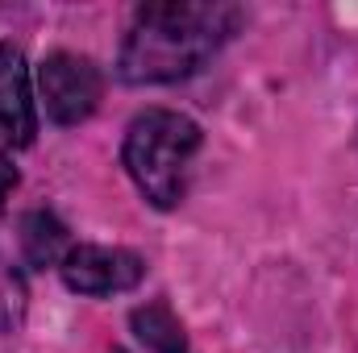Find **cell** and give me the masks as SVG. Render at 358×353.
I'll return each mask as SVG.
<instances>
[{"instance_id": "1", "label": "cell", "mask_w": 358, "mask_h": 353, "mask_svg": "<svg viewBox=\"0 0 358 353\" xmlns=\"http://www.w3.org/2000/svg\"><path fill=\"white\" fill-rule=\"evenodd\" d=\"M242 13L213 0H163L142 4L121 46L125 84H176L196 75L238 29Z\"/></svg>"}, {"instance_id": "2", "label": "cell", "mask_w": 358, "mask_h": 353, "mask_svg": "<svg viewBox=\"0 0 358 353\" xmlns=\"http://www.w3.org/2000/svg\"><path fill=\"white\" fill-rule=\"evenodd\" d=\"M200 150V125L171 108H146L125 129V171L155 208H176L183 200L187 163Z\"/></svg>"}, {"instance_id": "3", "label": "cell", "mask_w": 358, "mask_h": 353, "mask_svg": "<svg viewBox=\"0 0 358 353\" xmlns=\"http://www.w3.org/2000/svg\"><path fill=\"white\" fill-rule=\"evenodd\" d=\"M38 88H42V104H46V117L55 125H80L88 121L100 104V91L104 80L96 71V63L84 54H50L42 67H38Z\"/></svg>"}, {"instance_id": "4", "label": "cell", "mask_w": 358, "mask_h": 353, "mask_svg": "<svg viewBox=\"0 0 358 353\" xmlns=\"http://www.w3.org/2000/svg\"><path fill=\"white\" fill-rule=\"evenodd\" d=\"M59 274L80 295H117V291H134L142 283L146 262H142V254L117 250V246H71Z\"/></svg>"}, {"instance_id": "5", "label": "cell", "mask_w": 358, "mask_h": 353, "mask_svg": "<svg viewBox=\"0 0 358 353\" xmlns=\"http://www.w3.org/2000/svg\"><path fill=\"white\" fill-rule=\"evenodd\" d=\"M38 133L29 71L17 46L0 42V146H29Z\"/></svg>"}, {"instance_id": "6", "label": "cell", "mask_w": 358, "mask_h": 353, "mask_svg": "<svg viewBox=\"0 0 358 353\" xmlns=\"http://www.w3.org/2000/svg\"><path fill=\"white\" fill-rule=\"evenodd\" d=\"M67 250L71 246H67V229L59 216H50V212H25L21 216V254L34 270H46L55 262L63 266Z\"/></svg>"}, {"instance_id": "7", "label": "cell", "mask_w": 358, "mask_h": 353, "mask_svg": "<svg viewBox=\"0 0 358 353\" xmlns=\"http://www.w3.org/2000/svg\"><path fill=\"white\" fill-rule=\"evenodd\" d=\"M129 324L150 353H187V333H183L179 316L171 312V303H163V299H150V303L134 308Z\"/></svg>"}, {"instance_id": "8", "label": "cell", "mask_w": 358, "mask_h": 353, "mask_svg": "<svg viewBox=\"0 0 358 353\" xmlns=\"http://www.w3.org/2000/svg\"><path fill=\"white\" fill-rule=\"evenodd\" d=\"M25 320V283L17 270H0V333L21 329Z\"/></svg>"}, {"instance_id": "9", "label": "cell", "mask_w": 358, "mask_h": 353, "mask_svg": "<svg viewBox=\"0 0 358 353\" xmlns=\"http://www.w3.org/2000/svg\"><path fill=\"white\" fill-rule=\"evenodd\" d=\"M8 146H0V212H4V200H8V191L17 187V167L8 163V154H4Z\"/></svg>"}, {"instance_id": "10", "label": "cell", "mask_w": 358, "mask_h": 353, "mask_svg": "<svg viewBox=\"0 0 358 353\" xmlns=\"http://www.w3.org/2000/svg\"><path fill=\"white\" fill-rule=\"evenodd\" d=\"M113 353H125V350H113Z\"/></svg>"}]
</instances>
